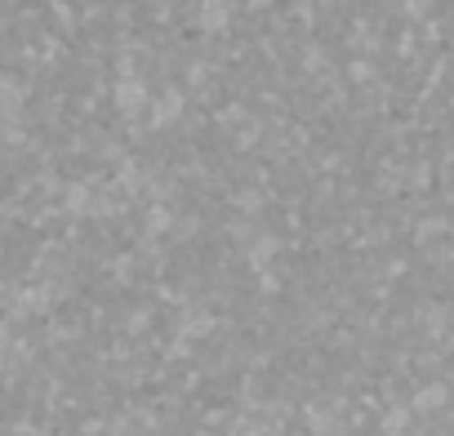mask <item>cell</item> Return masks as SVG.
I'll return each mask as SVG.
<instances>
[{
  "label": "cell",
  "mask_w": 454,
  "mask_h": 436,
  "mask_svg": "<svg viewBox=\"0 0 454 436\" xmlns=\"http://www.w3.org/2000/svg\"><path fill=\"white\" fill-rule=\"evenodd\" d=\"M196 23L205 32H227V23H232V5H227V0H200Z\"/></svg>",
  "instance_id": "1"
},
{
  "label": "cell",
  "mask_w": 454,
  "mask_h": 436,
  "mask_svg": "<svg viewBox=\"0 0 454 436\" xmlns=\"http://www.w3.org/2000/svg\"><path fill=\"white\" fill-rule=\"evenodd\" d=\"M116 107H121L125 116H138V112L147 107V90H143V81H121V85H116Z\"/></svg>",
  "instance_id": "2"
},
{
  "label": "cell",
  "mask_w": 454,
  "mask_h": 436,
  "mask_svg": "<svg viewBox=\"0 0 454 436\" xmlns=\"http://www.w3.org/2000/svg\"><path fill=\"white\" fill-rule=\"evenodd\" d=\"M23 103V85H14L10 76H0V107H5V112H14Z\"/></svg>",
  "instance_id": "3"
},
{
  "label": "cell",
  "mask_w": 454,
  "mask_h": 436,
  "mask_svg": "<svg viewBox=\"0 0 454 436\" xmlns=\"http://www.w3.org/2000/svg\"><path fill=\"white\" fill-rule=\"evenodd\" d=\"M250 5H268V0H250Z\"/></svg>",
  "instance_id": "4"
}]
</instances>
